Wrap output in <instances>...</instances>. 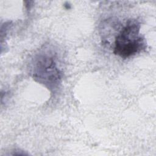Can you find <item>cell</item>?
I'll return each mask as SVG.
<instances>
[{
    "label": "cell",
    "instance_id": "obj_1",
    "mask_svg": "<svg viewBox=\"0 0 156 156\" xmlns=\"http://www.w3.org/2000/svg\"><path fill=\"white\" fill-rule=\"evenodd\" d=\"M28 69L32 79L51 93L55 94L60 88L63 77L62 57L53 44H44L32 54Z\"/></svg>",
    "mask_w": 156,
    "mask_h": 156
},
{
    "label": "cell",
    "instance_id": "obj_2",
    "mask_svg": "<svg viewBox=\"0 0 156 156\" xmlns=\"http://www.w3.org/2000/svg\"><path fill=\"white\" fill-rule=\"evenodd\" d=\"M140 29L141 23L138 20H128L115 37L114 54L122 58H127L144 51L147 42Z\"/></svg>",
    "mask_w": 156,
    "mask_h": 156
}]
</instances>
